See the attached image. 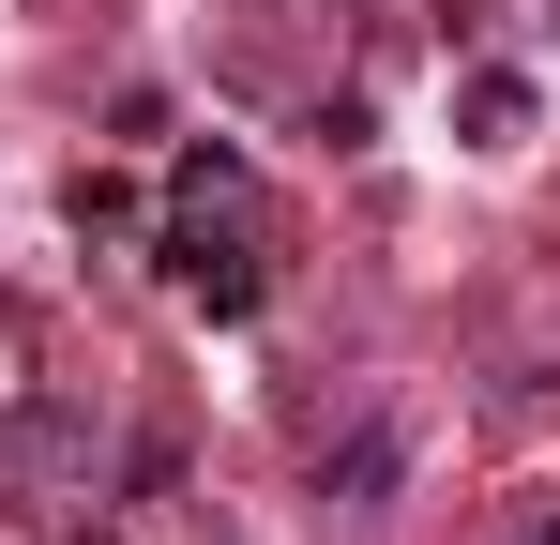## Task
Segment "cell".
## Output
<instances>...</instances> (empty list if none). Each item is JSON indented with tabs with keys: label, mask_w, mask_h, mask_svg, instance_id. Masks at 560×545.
<instances>
[{
	"label": "cell",
	"mask_w": 560,
	"mask_h": 545,
	"mask_svg": "<svg viewBox=\"0 0 560 545\" xmlns=\"http://www.w3.org/2000/svg\"><path fill=\"white\" fill-rule=\"evenodd\" d=\"M77 485H92V409L31 394V409H15V500H46V515H61Z\"/></svg>",
	"instance_id": "7a4b0ae2"
},
{
	"label": "cell",
	"mask_w": 560,
	"mask_h": 545,
	"mask_svg": "<svg viewBox=\"0 0 560 545\" xmlns=\"http://www.w3.org/2000/svg\"><path fill=\"white\" fill-rule=\"evenodd\" d=\"M167 272H183L212 318H243L258 288H273V258H258V182H243V152H197L183 197H167Z\"/></svg>",
	"instance_id": "6da1fadb"
},
{
	"label": "cell",
	"mask_w": 560,
	"mask_h": 545,
	"mask_svg": "<svg viewBox=\"0 0 560 545\" xmlns=\"http://www.w3.org/2000/svg\"><path fill=\"white\" fill-rule=\"evenodd\" d=\"M394 469H409V440H394V425H349V440L318 454V500H349V515H378V500H394Z\"/></svg>",
	"instance_id": "3957f363"
},
{
	"label": "cell",
	"mask_w": 560,
	"mask_h": 545,
	"mask_svg": "<svg viewBox=\"0 0 560 545\" xmlns=\"http://www.w3.org/2000/svg\"><path fill=\"white\" fill-rule=\"evenodd\" d=\"M469 137H530V77L485 61V77H469Z\"/></svg>",
	"instance_id": "277c9868"
}]
</instances>
